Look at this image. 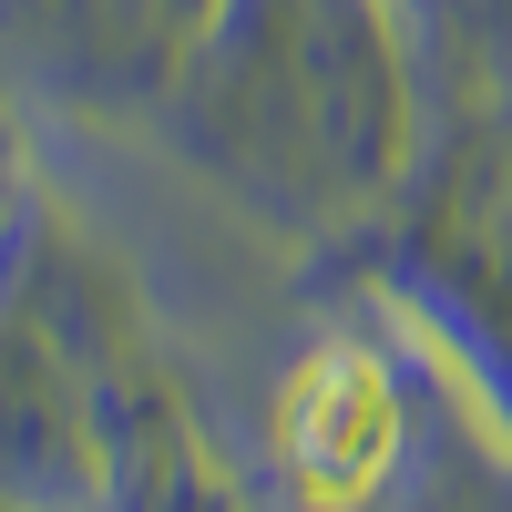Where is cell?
<instances>
[{
	"mask_svg": "<svg viewBox=\"0 0 512 512\" xmlns=\"http://www.w3.org/2000/svg\"><path fill=\"white\" fill-rule=\"evenodd\" d=\"M277 441H287V482L308 512H359L379 502L400 461V400H390V369L369 349H318L308 369L287 379V410H277Z\"/></svg>",
	"mask_w": 512,
	"mask_h": 512,
	"instance_id": "6da1fadb",
	"label": "cell"
}]
</instances>
